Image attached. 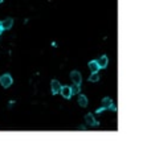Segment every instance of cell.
<instances>
[{"instance_id":"7","label":"cell","mask_w":151,"mask_h":152,"mask_svg":"<svg viewBox=\"0 0 151 152\" xmlns=\"http://www.w3.org/2000/svg\"><path fill=\"white\" fill-rule=\"evenodd\" d=\"M85 121H86V123H88L89 126H97L98 124V122L95 121V118L93 116V114H86L85 115Z\"/></svg>"},{"instance_id":"2","label":"cell","mask_w":151,"mask_h":152,"mask_svg":"<svg viewBox=\"0 0 151 152\" xmlns=\"http://www.w3.org/2000/svg\"><path fill=\"white\" fill-rule=\"evenodd\" d=\"M70 79L73 81V84L76 85H81L82 82V77H81V73L77 70H73L72 73H70Z\"/></svg>"},{"instance_id":"11","label":"cell","mask_w":151,"mask_h":152,"mask_svg":"<svg viewBox=\"0 0 151 152\" xmlns=\"http://www.w3.org/2000/svg\"><path fill=\"white\" fill-rule=\"evenodd\" d=\"M100 79V74H98V71H93L90 74V78H89V81L90 82H98Z\"/></svg>"},{"instance_id":"5","label":"cell","mask_w":151,"mask_h":152,"mask_svg":"<svg viewBox=\"0 0 151 152\" xmlns=\"http://www.w3.org/2000/svg\"><path fill=\"white\" fill-rule=\"evenodd\" d=\"M61 95L65 98V99H69L72 97V90H70V86H61V90H60Z\"/></svg>"},{"instance_id":"1","label":"cell","mask_w":151,"mask_h":152,"mask_svg":"<svg viewBox=\"0 0 151 152\" xmlns=\"http://www.w3.org/2000/svg\"><path fill=\"white\" fill-rule=\"evenodd\" d=\"M13 84V78L10 74H3L0 77V85L4 87V89H8L11 85Z\"/></svg>"},{"instance_id":"13","label":"cell","mask_w":151,"mask_h":152,"mask_svg":"<svg viewBox=\"0 0 151 152\" xmlns=\"http://www.w3.org/2000/svg\"><path fill=\"white\" fill-rule=\"evenodd\" d=\"M3 33V28H1V25H0V34Z\"/></svg>"},{"instance_id":"6","label":"cell","mask_w":151,"mask_h":152,"mask_svg":"<svg viewBox=\"0 0 151 152\" xmlns=\"http://www.w3.org/2000/svg\"><path fill=\"white\" fill-rule=\"evenodd\" d=\"M97 64H98V68H100V69H105V68H107L109 60H107L106 56H101L100 58L97 60Z\"/></svg>"},{"instance_id":"10","label":"cell","mask_w":151,"mask_h":152,"mask_svg":"<svg viewBox=\"0 0 151 152\" xmlns=\"http://www.w3.org/2000/svg\"><path fill=\"white\" fill-rule=\"evenodd\" d=\"M89 69H90L91 70V73H93V71H98V64H97V61H90L89 62Z\"/></svg>"},{"instance_id":"12","label":"cell","mask_w":151,"mask_h":152,"mask_svg":"<svg viewBox=\"0 0 151 152\" xmlns=\"http://www.w3.org/2000/svg\"><path fill=\"white\" fill-rule=\"evenodd\" d=\"M70 90H72V95H73V94L80 93V85L73 84V86H70Z\"/></svg>"},{"instance_id":"14","label":"cell","mask_w":151,"mask_h":152,"mask_svg":"<svg viewBox=\"0 0 151 152\" xmlns=\"http://www.w3.org/2000/svg\"><path fill=\"white\" fill-rule=\"evenodd\" d=\"M1 3H3V0H0V4H1Z\"/></svg>"},{"instance_id":"4","label":"cell","mask_w":151,"mask_h":152,"mask_svg":"<svg viewBox=\"0 0 151 152\" xmlns=\"http://www.w3.org/2000/svg\"><path fill=\"white\" fill-rule=\"evenodd\" d=\"M0 25H1V28H3V31H7V29H11L13 25V19H11V17H8V19L3 20V21H0Z\"/></svg>"},{"instance_id":"8","label":"cell","mask_w":151,"mask_h":152,"mask_svg":"<svg viewBox=\"0 0 151 152\" xmlns=\"http://www.w3.org/2000/svg\"><path fill=\"white\" fill-rule=\"evenodd\" d=\"M113 107V102H111L110 98H104L102 99V109H111Z\"/></svg>"},{"instance_id":"9","label":"cell","mask_w":151,"mask_h":152,"mask_svg":"<svg viewBox=\"0 0 151 152\" xmlns=\"http://www.w3.org/2000/svg\"><path fill=\"white\" fill-rule=\"evenodd\" d=\"M78 105L81 106V107H86L88 106V98H86L85 95H78Z\"/></svg>"},{"instance_id":"3","label":"cell","mask_w":151,"mask_h":152,"mask_svg":"<svg viewBox=\"0 0 151 152\" xmlns=\"http://www.w3.org/2000/svg\"><path fill=\"white\" fill-rule=\"evenodd\" d=\"M61 86H62V85L57 81V79H53V81L50 82V89H52V93H53L54 95H57V94L60 93Z\"/></svg>"}]
</instances>
